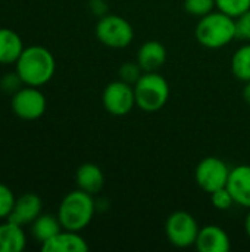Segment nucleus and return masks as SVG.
<instances>
[{
    "label": "nucleus",
    "mask_w": 250,
    "mask_h": 252,
    "mask_svg": "<svg viewBox=\"0 0 250 252\" xmlns=\"http://www.w3.org/2000/svg\"><path fill=\"white\" fill-rule=\"evenodd\" d=\"M75 182L78 189L90 195H96L105 186V174L99 165L93 162H85L78 167L75 174Z\"/></svg>",
    "instance_id": "obj_15"
},
{
    "label": "nucleus",
    "mask_w": 250,
    "mask_h": 252,
    "mask_svg": "<svg viewBox=\"0 0 250 252\" xmlns=\"http://www.w3.org/2000/svg\"><path fill=\"white\" fill-rule=\"evenodd\" d=\"M24 43L21 35L10 28H0V63H16L24 52Z\"/></svg>",
    "instance_id": "obj_16"
},
{
    "label": "nucleus",
    "mask_w": 250,
    "mask_h": 252,
    "mask_svg": "<svg viewBox=\"0 0 250 252\" xmlns=\"http://www.w3.org/2000/svg\"><path fill=\"white\" fill-rule=\"evenodd\" d=\"M217 7L215 0H184V10L193 16L202 18Z\"/></svg>",
    "instance_id": "obj_21"
},
{
    "label": "nucleus",
    "mask_w": 250,
    "mask_h": 252,
    "mask_svg": "<svg viewBox=\"0 0 250 252\" xmlns=\"http://www.w3.org/2000/svg\"><path fill=\"white\" fill-rule=\"evenodd\" d=\"M15 66L22 84L41 87L53 78L56 61L49 49L43 46H29L24 49Z\"/></svg>",
    "instance_id": "obj_1"
},
{
    "label": "nucleus",
    "mask_w": 250,
    "mask_h": 252,
    "mask_svg": "<svg viewBox=\"0 0 250 252\" xmlns=\"http://www.w3.org/2000/svg\"><path fill=\"white\" fill-rule=\"evenodd\" d=\"M97 205L93 195L77 189L63 196L57 210V217L63 229L81 232L91 223Z\"/></svg>",
    "instance_id": "obj_2"
},
{
    "label": "nucleus",
    "mask_w": 250,
    "mask_h": 252,
    "mask_svg": "<svg viewBox=\"0 0 250 252\" xmlns=\"http://www.w3.org/2000/svg\"><path fill=\"white\" fill-rule=\"evenodd\" d=\"M62 229L63 227L59 221V217L53 216V214H43L41 213L31 223V235L40 244H44L46 241H49L50 238L57 235Z\"/></svg>",
    "instance_id": "obj_18"
},
{
    "label": "nucleus",
    "mask_w": 250,
    "mask_h": 252,
    "mask_svg": "<svg viewBox=\"0 0 250 252\" xmlns=\"http://www.w3.org/2000/svg\"><path fill=\"white\" fill-rule=\"evenodd\" d=\"M243 99L248 105H250V81H246V86L243 89Z\"/></svg>",
    "instance_id": "obj_27"
},
{
    "label": "nucleus",
    "mask_w": 250,
    "mask_h": 252,
    "mask_svg": "<svg viewBox=\"0 0 250 252\" xmlns=\"http://www.w3.org/2000/svg\"><path fill=\"white\" fill-rule=\"evenodd\" d=\"M136 105L144 112L161 111L169 99V84L158 72H144L134 84Z\"/></svg>",
    "instance_id": "obj_4"
},
{
    "label": "nucleus",
    "mask_w": 250,
    "mask_h": 252,
    "mask_svg": "<svg viewBox=\"0 0 250 252\" xmlns=\"http://www.w3.org/2000/svg\"><path fill=\"white\" fill-rule=\"evenodd\" d=\"M43 252H87L88 244L80 235V232H72L62 229L57 235L41 244Z\"/></svg>",
    "instance_id": "obj_12"
},
{
    "label": "nucleus",
    "mask_w": 250,
    "mask_h": 252,
    "mask_svg": "<svg viewBox=\"0 0 250 252\" xmlns=\"http://www.w3.org/2000/svg\"><path fill=\"white\" fill-rule=\"evenodd\" d=\"M46 96L43 92L38 90V87L25 86L19 90H16L10 99V108L12 112L25 121H34L44 115L46 112Z\"/></svg>",
    "instance_id": "obj_7"
},
{
    "label": "nucleus",
    "mask_w": 250,
    "mask_h": 252,
    "mask_svg": "<svg viewBox=\"0 0 250 252\" xmlns=\"http://www.w3.org/2000/svg\"><path fill=\"white\" fill-rule=\"evenodd\" d=\"M199 230L200 227L196 219L187 211L172 213L167 219V223H165L167 238L175 248L194 247Z\"/></svg>",
    "instance_id": "obj_6"
},
{
    "label": "nucleus",
    "mask_w": 250,
    "mask_h": 252,
    "mask_svg": "<svg viewBox=\"0 0 250 252\" xmlns=\"http://www.w3.org/2000/svg\"><path fill=\"white\" fill-rule=\"evenodd\" d=\"M27 245V236L22 226L9 220L0 223V252H22Z\"/></svg>",
    "instance_id": "obj_17"
},
{
    "label": "nucleus",
    "mask_w": 250,
    "mask_h": 252,
    "mask_svg": "<svg viewBox=\"0 0 250 252\" xmlns=\"http://www.w3.org/2000/svg\"><path fill=\"white\" fill-rule=\"evenodd\" d=\"M102 103L108 114L113 117H124L128 115L133 108L136 106V94L134 86L116 80L109 83L102 94Z\"/></svg>",
    "instance_id": "obj_9"
},
{
    "label": "nucleus",
    "mask_w": 250,
    "mask_h": 252,
    "mask_svg": "<svg viewBox=\"0 0 250 252\" xmlns=\"http://www.w3.org/2000/svg\"><path fill=\"white\" fill-rule=\"evenodd\" d=\"M41 211H43L41 198L37 193L27 192L15 199L13 208L6 220L19 226H27L31 224L41 214Z\"/></svg>",
    "instance_id": "obj_10"
},
{
    "label": "nucleus",
    "mask_w": 250,
    "mask_h": 252,
    "mask_svg": "<svg viewBox=\"0 0 250 252\" xmlns=\"http://www.w3.org/2000/svg\"><path fill=\"white\" fill-rule=\"evenodd\" d=\"M90 9L99 18H102L103 15L108 13V6H106L105 0H90Z\"/></svg>",
    "instance_id": "obj_26"
},
{
    "label": "nucleus",
    "mask_w": 250,
    "mask_h": 252,
    "mask_svg": "<svg viewBox=\"0 0 250 252\" xmlns=\"http://www.w3.org/2000/svg\"><path fill=\"white\" fill-rule=\"evenodd\" d=\"M215 3L218 10L230 15L234 19L250 9V0H215Z\"/></svg>",
    "instance_id": "obj_20"
},
{
    "label": "nucleus",
    "mask_w": 250,
    "mask_h": 252,
    "mask_svg": "<svg viewBox=\"0 0 250 252\" xmlns=\"http://www.w3.org/2000/svg\"><path fill=\"white\" fill-rule=\"evenodd\" d=\"M144 74V71L141 69V66L139 65V62H124L121 66H119V71H118V75H119V80L134 86L140 77Z\"/></svg>",
    "instance_id": "obj_22"
},
{
    "label": "nucleus",
    "mask_w": 250,
    "mask_h": 252,
    "mask_svg": "<svg viewBox=\"0 0 250 252\" xmlns=\"http://www.w3.org/2000/svg\"><path fill=\"white\" fill-rule=\"evenodd\" d=\"M231 72L240 81H250V43L239 47L233 55Z\"/></svg>",
    "instance_id": "obj_19"
},
{
    "label": "nucleus",
    "mask_w": 250,
    "mask_h": 252,
    "mask_svg": "<svg viewBox=\"0 0 250 252\" xmlns=\"http://www.w3.org/2000/svg\"><path fill=\"white\" fill-rule=\"evenodd\" d=\"M15 195L10 188L0 183V220H6L13 208L15 204Z\"/></svg>",
    "instance_id": "obj_24"
},
{
    "label": "nucleus",
    "mask_w": 250,
    "mask_h": 252,
    "mask_svg": "<svg viewBox=\"0 0 250 252\" xmlns=\"http://www.w3.org/2000/svg\"><path fill=\"white\" fill-rule=\"evenodd\" d=\"M245 229H246L248 236L250 238V210L249 213H248V216H246V220H245Z\"/></svg>",
    "instance_id": "obj_28"
},
{
    "label": "nucleus",
    "mask_w": 250,
    "mask_h": 252,
    "mask_svg": "<svg viewBox=\"0 0 250 252\" xmlns=\"http://www.w3.org/2000/svg\"><path fill=\"white\" fill-rule=\"evenodd\" d=\"M231 168L217 157H206L202 159L194 171V179L197 186L206 193H212L218 189H222L228 183Z\"/></svg>",
    "instance_id": "obj_8"
},
{
    "label": "nucleus",
    "mask_w": 250,
    "mask_h": 252,
    "mask_svg": "<svg viewBox=\"0 0 250 252\" xmlns=\"http://www.w3.org/2000/svg\"><path fill=\"white\" fill-rule=\"evenodd\" d=\"M167 47L156 40L143 43L137 52V62L144 72H156L167 62Z\"/></svg>",
    "instance_id": "obj_14"
},
{
    "label": "nucleus",
    "mask_w": 250,
    "mask_h": 252,
    "mask_svg": "<svg viewBox=\"0 0 250 252\" xmlns=\"http://www.w3.org/2000/svg\"><path fill=\"white\" fill-rule=\"evenodd\" d=\"M194 35L203 47L221 49L236 40V19L221 10H214L199 18Z\"/></svg>",
    "instance_id": "obj_3"
},
{
    "label": "nucleus",
    "mask_w": 250,
    "mask_h": 252,
    "mask_svg": "<svg viewBox=\"0 0 250 252\" xmlns=\"http://www.w3.org/2000/svg\"><path fill=\"white\" fill-rule=\"evenodd\" d=\"M211 202H212L214 208H217L220 211H227L236 204V201H234L231 192L227 189V186L212 192L211 193Z\"/></svg>",
    "instance_id": "obj_23"
},
{
    "label": "nucleus",
    "mask_w": 250,
    "mask_h": 252,
    "mask_svg": "<svg viewBox=\"0 0 250 252\" xmlns=\"http://www.w3.org/2000/svg\"><path fill=\"white\" fill-rule=\"evenodd\" d=\"M227 189L231 192L236 204L250 210V165H237L231 168Z\"/></svg>",
    "instance_id": "obj_13"
},
{
    "label": "nucleus",
    "mask_w": 250,
    "mask_h": 252,
    "mask_svg": "<svg viewBox=\"0 0 250 252\" xmlns=\"http://www.w3.org/2000/svg\"><path fill=\"white\" fill-rule=\"evenodd\" d=\"M96 37L102 44L111 49H124L131 44L134 28L125 18L106 13L99 18L96 24Z\"/></svg>",
    "instance_id": "obj_5"
},
{
    "label": "nucleus",
    "mask_w": 250,
    "mask_h": 252,
    "mask_svg": "<svg viewBox=\"0 0 250 252\" xmlns=\"http://www.w3.org/2000/svg\"><path fill=\"white\" fill-rule=\"evenodd\" d=\"M236 38L250 43V9L236 18Z\"/></svg>",
    "instance_id": "obj_25"
},
{
    "label": "nucleus",
    "mask_w": 250,
    "mask_h": 252,
    "mask_svg": "<svg viewBox=\"0 0 250 252\" xmlns=\"http://www.w3.org/2000/svg\"><path fill=\"white\" fill-rule=\"evenodd\" d=\"M194 247L199 252H228L231 250V241L222 227L208 224L199 230Z\"/></svg>",
    "instance_id": "obj_11"
}]
</instances>
